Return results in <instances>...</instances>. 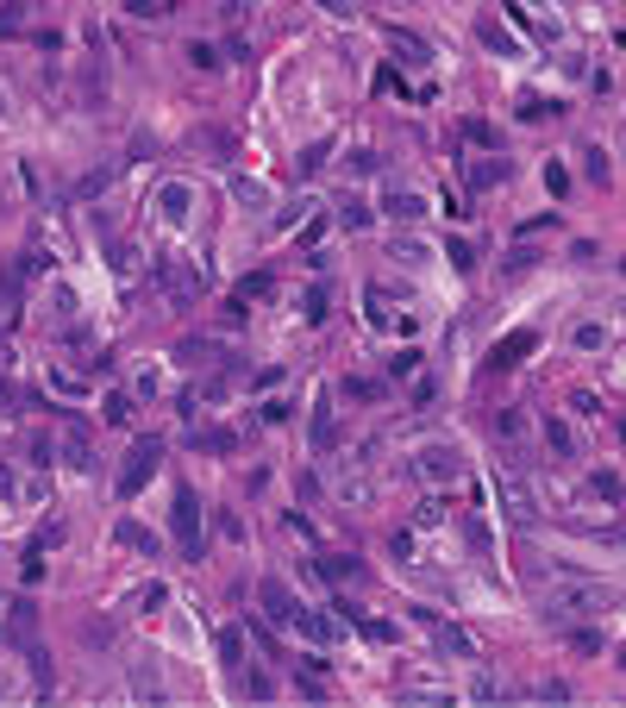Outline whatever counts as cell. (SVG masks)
Instances as JSON below:
<instances>
[{"instance_id":"cell-1","label":"cell","mask_w":626,"mask_h":708,"mask_svg":"<svg viewBox=\"0 0 626 708\" xmlns=\"http://www.w3.org/2000/svg\"><path fill=\"white\" fill-rule=\"evenodd\" d=\"M169 533H176V552L188 558V565H201V495L188 489V483H176V502H169Z\"/></svg>"},{"instance_id":"cell-2","label":"cell","mask_w":626,"mask_h":708,"mask_svg":"<svg viewBox=\"0 0 626 708\" xmlns=\"http://www.w3.org/2000/svg\"><path fill=\"white\" fill-rule=\"evenodd\" d=\"M157 464H163V439H157V432H144V439L125 451V464H120V502H132V495L157 477Z\"/></svg>"},{"instance_id":"cell-3","label":"cell","mask_w":626,"mask_h":708,"mask_svg":"<svg viewBox=\"0 0 626 708\" xmlns=\"http://www.w3.org/2000/svg\"><path fill=\"white\" fill-rule=\"evenodd\" d=\"M602 608H608V595H602V589H583V583L545 595V614H551L558 627H570V621H583V614H602Z\"/></svg>"},{"instance_id":"cell-4","label":"cell","mask_w":626,"mask_h":708,"mask_svg":"<svg viewBox=\"0 0 626 708\" xmlns=\"http://www.w3.org/2000/svg\"><path fill=\"white\" fill-rule=\"evenodd\" d=\"M257 602H263V621H276V627H288V621H295V608H301V602H295V589H288L282 576H263V583H257Z\"/></svg>"},{"instance_id":"cell-5","label":"cell","mask_w":626,"mask_h":708,"mask_svg":"<svg viewBox=\"0 0 626 708\" xmlns=\"http://www.w3.org/2000/svg\"><path fill=\"white\" fill-rule=\"evenodd\" d=\"M426 627H432V646L445 652V658H458V665H470L476 658V640L464 633V627H451V621H439V614H420Z\"/></svg>"},{"instance_id":"cell-6","label":"cell","mask_w":626,"mask_h":708,"mask_svg":"<svg viewBox=\"0 0 626 708\" xmlns=\"http://www.w3.org/2000/svg\"><path fill=\"white\" fill-rule=\"evenodd\" d=\"M301 640H313V646H332V640H345V621H332V614H320V608H295V621H288Z\"/></svg>"},{"instance_id":"cell-7","label":"cell","mask_w":626,"mask_h":708,"mask_svg":"<svg viewBox=\"0 0 626 708\" xmlns=\"http://www.w3.org/2000/svg\"><path fill=\"white\" fill-rule=\"evenodd\" d=\"M532 351H539V332H532V326H520V332H507L495 351H489V370H513V364H526Z\"/></svg>"},{"instance_id":"cell-8","label":"cell","mask_w":626,"mask_h":708,"mask_svg":"<svg viewBox=\"0 0 626 708\" xmlns=\"http://www.w3.org/2000/svg\"><path fill=\"white\" fill-rule=\"evenodd\" d=\"M458 176H464V188H495V182L513 176V163H507V157H470Z\"/></svg>"},{"instance_id":"cell-9","label":"cell","mask_w":626,"mask_h":708,"mask_svg":"<svg viewBox=\"0 0 626 708\" xmlns=\"http://www.w3.org/2000/svg\"><path fill=\"white\" fill-rule=\"evenodd\" d=\"M388 50H395V63H407V69H426V63H432V44L413 38V32H401V25H388Z\"/></svg>"},{"instance_id":"cell-10","label":"cell","mask_w":626,"mask_h":708,"mask_svg":"<svg viewBox=\"0 0 626 708\" xmlns=\"http://www.w3.org/2000/svg\"><path fill=\"white\" fill-rule=\"evenodd\" d=\"M188 207H195V188H188V182H163V188H157V213H163L169 226H188Z\"/></svg>"},{"instance_id":"cell-11","label":"cell","mask_w":626,"mask_h":708,"mask_svg":"<svg viewBox=\"0 0 626 708\" xmlns=\"http://www.w3.org/2000/svg\"><path fill=\"white\" fill-rule=\"evenodd\" d=\"M420 470H426L432 483H458V477H464V458H458L451 445H426V451H420Z\"/></svg>"},{"instance_id":"cell-12","label":"cell","mask_w":626,"mask_h":708,"mask_svg":"<svg viewBox=\"0 0 626 708\" xmlns=\"http://www.w3.org/2000/svg\"><path fill=\"white\" fill-rule=\"evenodd\" d=\"M501 495H507V514H513V521H532V514H539L532 489H526V483H520L513 470H501Z\"/></svg>"},{"instance_id":"cell-13","label":"cell","mask_w":626,"mask_h":708,"mask_svg":"<svg viewBox=\"0 0 626 708\" xmlns=\"http://www.w3.org/2000/svg\"><path fill=\"white\" fill-rule=\"evenodd\" d=\"M476 38H483V44H489L495 57H520V38H513V32H507L501 19H489V13L476 19Z\"/></svg>"},{"instance_id":"cell-14","label":"cell","mask_w":626,"mask_h":708,"mask_svg":"<svg viewBox=\"0 0 626 708\" xmlns=\"http://www.w3.org/2000/svg\"><path fill=\"white\" fill-rule=\"evenodd\" d=\"M213 652H220L226 671H245V627H220L213 633Z\"/></svg>"},{"instance_id":"cell-15","label":"cell","mask_w":626,"mask_h":708,"mask_svg":"<svg viewBox=\"0 0 626 708\" xmlns=\"http://www.w3.org/2000/svg\"><path fill=\"white\" fill-rule=\"evenodd\" d=\"M113 540L132 546V552H144V558H157V533H144L138 521H113Z\"/></svg>"},{"instance_id":"cell-16","label":"cell","mask_w":626,"mask_h":708,"mask_svg":"<svg viewBox=\"0 0 626 708\" xmlns=\"http://www.w3.org/2000/svg\"><path fill=\"white\" fill-rule=\"evenodd\" d=\"M382 213H395V220H420V213H426V201H420V195H407V188H388V195H382Z\"/></svg>"},{"instance_id":"cell-17","label":"cell","mask_w":626,"mask_h":708,"mask_svg":"<svg viewBox=\"0 0 626 708\" xmlns=\"http://www.w3.org/2000/svg\"><path fill=\"white\" fill-rule=\"evenodd\" d=\"M320 576L351 583V576H364V558H351V552H326V558H320Z\"/></svg>"},{"instance_id":"cell-18","label":"cell","mask_w":626,"mask_h":708,"mask_svg":"<svg viewBox=\"0 0 626 708\" xmlns=\"http://www.w3.org/2000/svg\"><path fill=\"white\" fill-rule=\"evenodd\" d=\"M195 445L201 451H239V432L232 426H207V432H195Z\"/></svg>"},{"instance_id":"cell-19","label":"cell","mask_w":626,"mask_h":708,"mask_svg":"<svg viewBox=\"0 0 626 708\" xmlns=\"http://www.w3.org/2000/svg\"><path fill=\"white\" fill-rule=\"evenodd\" d=\"M445 258H451V270H458V277H470V270H476V245H470V239H451V245H445Z\"/></svg>"},{"instance_id":"cell-20","label":"cell","mask_w":626,"mask_h":708,"mask_svg":"<svg viewBox=\"0 0 626 708\" xmlns=\"http://www.w3.org/2000/svg\"><path fill=\"white\" fill-rule=\"evenodd\" d=\"M332 439H339V426H332V408L320 402V408H313V445H320V451H332Z\"/></svg>"},{"instance_id":"cell-21","label":"cell","mask_w":626,"mask_h":708,"mask_svg":"<svg viewBox=\"0 0 626 708\" xmlns=\"http://www.w3.org/2000/svg\"><path fill=\"white\" fill-rule=\"evenodd\" d=\"M345 395H351V402H382V395H388V383H376V377H351V383H345Z\"/></svg>"},{"instance_id":"cell-22","label":"cell","mask_w":626,"mask_h":708,"mask_svg":"<svg viewBox=\"0 0 626 708\" xmlns=\"http://www.w3.org/2000/svg\"><path fill=\"white\" fill-rule=\"evenodd\" d=\"M101 414H107L113 426H125V421H132V395H120V389H107V395H101Z\"/></svg>"},{"instance_id":"cell-23","label":"cell","mask_w":626,"mask_h":708,"mask_svg":"<svg viewBox=\"0 0 626 708\" xmlns=\"http://www.w3.org/2000/svg\"><path fill=\"white\" fill-rule=\"evenodd\" d=\"M464 139H470V144H483V150H501V132L489 126V120H464Z\"/></svg>"},{"instance_id":"cell-24","label":"cell","mask_w":626,"mask_h":708,"mask_svg":"<svg viewBox=\"0 0 626 708\" xmlns=\"http://www.w3.org/2000/svg\"><path fill=\"white\" fill-rule=\"evenodd\" d=\"M545 445H551L558 458H576V439L564 432V421H545Z\"/></svg>"},{"instance_id":"cell-25","label":"cell","mask_w":626,"mask_h":708,"mask_svg":"<svg viewBox=\"0 0 626 708\" xmlns=\"http://www.w3.org/2000/svg\"><path fill=\"white\" fill-rule=\"evenodd\" d=\"M589 495H602V502H621V477H614V470H595V477H589Z\"/></svg>"},{"instance_id":"cell-26","label":"cell","mask_w":626,"mask_h":708,"mask_svg":"<svg viewBox=\"0 0 626 708\" xmlns=\"http://www.w3.org/2000/svg\"><path fill=\"white\" fill-rule=\"evenodd\" d=\"M295 690H301V696H326V677H320V665H301V671H295Z\"/></svg>"},{"instance_id":"cell-27","label":"cell","mask_w":626,"mask_h":708,"mask_svg":"<svg viewBox=\"0 0 626 708\" xmlns=\"http://www.w3.org/2000/svg\"><path fill=\"white\" fill-rule=\"evenodd\" d=\"M25 19H32V13H25V0H0V38H6V32H19Z\"/></svg>"},{"instance_id":"cell-28","label":"cell","mask_w":626,"mask_h":708,"mask_svg":"<svg viewBox=\"0 0 626 708\" xmlns=\"http://www.w3.org/2000/svg\"><path fill=\"white\" fill-rule=\"evenodd\" d=\"M188 63H195V69H220V50H213L207 38H195V44H188Z\"/></svg>"},{"instance_id":"cell-29","label":"cell","mask_w":626,"mask_h":708,"mask_svg":"<svg viewBox=\"0 0 626 708\" xmlns=\"http://www.w3.org/2000/svg\"><path fill=\"white\" fill-rule=\"evenodd\" d=\"M532 264H539V251H526V245H513V251H507V283H513V277H526Z\"/></svg>"},{"instance_id":"cell-30","label":"cell","mask_w":626,"mask_h":708,"mask_svg":"<svg viewBox=\"0 0 626 708\" xmlns=\"http://www.w3.org/2000/svg\"><path fill=\"white\" fill-rule=\"evenodd\" d=\"M163 595H169L163 583H138V589H132V608H144V614H150V608H157Z\"/></svg>"},{"instance_id":"cell-31","label":"cell","mask_w":626,"mask_h":708,"mask_svg":"<svg viewBox=\"0 0 626 708\" xmlns=\"http://www.w3.org/2000/svg\"><path fill=\"white\" fill-rule=\"evenodd\" d=\"M326 150H332V139L307 144V150H301V163H295V169H301V176H313V169H320V163H326Z\"/></svg>"},{"instance_id":"cell-32","label":"cell","mask_w":626,"mask_h":708,"mask_svg":"<svg viewBox=\"0 0 626 708\" xmlns=\"http://www.w3.org/2000/svg\"><path fill=\"white\" fill-rule=\"evenodd\" d=\"M101 251H107V270H113V277H125V270H132V251H125L120 239H107Z\"/></svg>"},{"instance_id":"cell-33","label":"cell","mask_w":626,"mask_h":708,"mask_svg":"<svg viewBox=\"0 0 626 708\" xmlns=\"http://www.w3.org/2000/svg\"><path fill=\"white\" fill-rule=\"evenodd\" d=\"M583 169H589V182H608V150L589 144V150H583Z\"/></svg>"},{"instance_id":"cell-34","label":"cell","mask_w":626,"mask_h":708,"mask_svg":"<svg viewBox=\"0 0 626 708\" xmlns=\"http://www.w3.org/2000/svg\"><path fill=\"white\" fill-rule=\"evenodd\" d=\"M301 313L320 326V320H326V288H307V295H301Z\"/></svg>"},{"instance_id":"cell-35","label":"cell","mask_w":626,"mask_h":708,"mask_svg":"<svg viewBox=\"0 0 626 708\" xmlns=\"http://www.w3.org/2000/svg\"><path fill=\"white\" fill-rule=\"evenodd\" d=\"M25 658H32V677H38V690H44V696H50V658H44V652H38V646H32V652H25Z\"/></svg>"},{"instance_id":"cell-36","label":"cell","mask_w":626,"mask_h":708,"mask_svg":"<svg viewBox=\"0 0 626 708\" xmlns=\"http://www.w3.org/2000/svg\"><path fill=\"white\" fill-rule=\"evenodd\" d=\"M107 182H113V163H107V169H95V176H82V188H76V195H101Z\"/></svg>"},{"instance_id":"cell-37","label":"cell","mask_w":626,"mask_h":708,"mask_svg":"<svg viewBox=\"0 0 626 708\" xmlns=\"http://www.w3.org/2000/svg\"><path fill=\"white\" fill-rule=\"evenodd\" d=\"M539 696H545V703H570V684H558V677H545V684H539Z\"/></svg>"},{"instance_id":"cell-38","label":"cell","mask_w":626,"mask_h":708,"mask_svg":"<svg viewBox=\"0 0 626 708\" xmlns=\"http://www.w3.org/2000/svg\"><path fill=\"white\" fill-rule=\"evenodd\" d=\"M250 295H269V277H263V270H257V277H245V283H239V301H250Z\"/></svg>"},{"instance_id":"cell-39","label":"cell","mask_w":626,"mask_h":708,"mask_svg":"<svg viewBox=\"0 0 626 708\" xmlns=\"http://www.w3.org/2000/svg\"><path fill=\"white\" fill-rule=\"evenodd\" d=\"M269 690H276V677H269V671H257V677H245V696H269Z\"/></svg>"},{"instance_id":"cell-40","label":"cell","mask_w":626,"mask_h":708,"mask_svg":"<svg viewBox=\"0 0 626 708\" xmlns=\"http://www.w3.org/2000/svg\"><path fill=\"white\" fill-rule=\"evenodd\" d=\"M501 432H507V439H513V432H526V414H520V408H507V414H501Z\"/></svg>"},{"instance_id":"cell-41","label":"cell","mask_w":626,"mask_h":708,"mask_svg":"<svg viewBox=\"0 0 626 708\" xmlns=\"http://www.w3.org/2000/svg\"><path fill=\"white\" fill-rule=\"evenodd\" d=\"M320 6H326V13H332V19H351V13H358V6H351V0H320Z\"/></svg>"},{"instance_id":"cell-42","label":"cell","mask_w":626,"mask_h":708,"mask_svg":"<svg viewBox=\"0 0 626 708\" xmlns=\"http://www.w3.org/2000/svg\"><path fill=\"white\" fill-rule=\"evenodd\" d=\"M13 489H19V483H13V470L0 464V495H13Z\"/></svg>"},{"instance_id":"cell-43","label":"cell","mask_w":626,"mask_h":708,"mask_svg":"<svg viewBox=\"0 0 626 708\" xmlns=\"http://www.w3.org/2000/svg\"><path fill=\"white\" fill-rule=\"evenodd\" d=\"M520 6H545V0H520Z\"/></svg>"},{"instance_id":"cell-44","label":"cell","mask_w":626,"mask_h":708,"mask_svg":"<svg viewBox=\"0 0 626 708\" xmlns=\"http://www.w3.org/2000/svg\"><path fill=\"white\" fill-rule=\"evenodd\" d=\"M0 113H6V95H0Z\"/></svg>"},{"instance_id":"cell-45","label":"cell","mask_w":626,"mask_h":708,"mask_svg":"<svg viewBox=\"0 0 626 708\" xmlns=\"http://www.w3.org/2000/svg\"><path fill=\"white\" fill-rule=\"evenodd\" d=\"M621 432H626V414H621Z\"/></svg>"}]
</instances>
